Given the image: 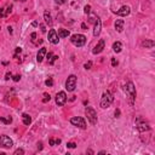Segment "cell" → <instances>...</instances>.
Listing matches in <instances>:
<instances>
[{
    "mask_svg": "<svg viewBox=\"0 0 155 155\" xmlns=\"http://www.w3.org/2000/svg\"><path fill=\"white\" fill-rule=\"evenodd\" d=\"M124 91L126 92V95L128 96L130 103L133 104V102H135V100H136V87H135V85H133V83L128 81V83L124 86Z\"/></svg>",
    "mask_w": 155,
    "mask_h": 155,
    "instance_id": "cell-1",
    "label": "cell"
},
{
    "mask_svg": "<svg viewBox=\"0 0 155 155\" xmlns=\"http://www.w3.org/2000/svg\"><path fill=\"white\" fill-rule=\"evenodd\" d=\"M114 101V97L111 96V93L109 91H105L102 96V100H101V107L105 109V108H109Z\"/></svg>",
    "mask_w": 155,
    "mask_h": 155,
    "instance_id": "cell-2",
    "label": "cell"
},
{
    "mask_svg": "<svg viewBox=\"0 0 155 155\" xmlns=\"http://www.w3.org/2000/svg\"><path fill=\"white\" fill-rule=\"evenodd\" d=\"M85 115L87 116V120L90 121L91 125H96L97 124V113L93 108L91 107H86L85 109Z\"/></svg>",
    "mask_w": 155,
    "mask_h": 155,
    "instance_id": "cell-3",
    "label": "cell"
},
{
    "mask_svg": "<svg viewBox=\"0 0 155 155\" xmlns=\"http://www.w3.org/2000/svg\"><path fill=\"white\" fill-rule=\"evenodd\" d=\"M70 41H72V44H74L75 46L81 47V46H84L85 43H86V36L83 35V34H74V35H72V38H70Z\"/></svg>",
    "mask_w": 155,
    "mask_h": 155,
    "instance_id": "cell-4",
    "label": "cell"
},
{
    "mask_svg": "<svg viewBox=\"0 0 155 155\" xmlns=\"http://www.w3.org/2000/svg\"><path fill=\"white\" fill-rule=\"evenodd\" d=\"M76 87V76L75 75H69L67 81H66V88L69 92H73Z\"/></svg>",
    "mask_w": 155,
    "mask_h": 155,
    "instance_id": "cell-5",
    "label": "cell"
},
{
    "mask_svg": "<svg viewBox=\"0 0 155 155\" xmlns=\"http://www.w3.org/2000/svg\"><path fill=\"white\" fill-rule=\"evenodd\" d=\"M70 124H72V125H74V126H78V127L83 128V130H85V128H86V121H85V119H84V118H80V116L72 118V119H70Z\"/></svg>",
    "mask_w": 155,
    "mask_h": 155,
    "instance_id": "cell-6",
    "label": "cell"
},
{
    "mask_svg": "<svg viewBox=\"0 0 155 155\" xmlns=\"http://www.w3.org/2000/svg\"><path fill=\"white\" fill-rule=\"evenodd\" d=\"M13 145V142H12V139L7 136H0V147L3 148H6V149H10V148Z\"/></svg>",
    "mask_w": 155,
    "mask_h": 155,
    "instance_id": "cell-7",
    "label": "cell"
},
{
    "mask_svg": "<svg viewBox=\"0 0 155 155\" xmlns=\"http://www.w3.org/2000/svg\"><path fill=\"white\" fill-rule=\"evenodd\" d=\"M67 102V95L64 91H61L56 95V103L58 105H63L64 103Z\"/></svg>",
    "mask_w": 155,
    "mask_h": 155,
    "instance_id": "cell-8",
    "label": "cell"
},
{
    "mask_svg": "<svg viewBox=\"0 0 155 155\" xmlns=\"http://www.w3.org/2000/svg\"><path fill=\"white\" fill-rule=\"evenodd\" d=\"M48 41L53 45L58 44L60 39H58V34H57V32L55 29H50V32H48Z\"/></svg>",
    "mask_w": 155,
    "mask_h": 155,
    "instance_id": "cell-9",
    "label": "cell"
},
{
    "mask_svg": "<svg viewBox=\"0 0 155 155\" xmlns=\"http://www.w3.org/2000/svg\"><path fill=\"white\" fill-rule=\"evenodd\" d=\"M130 12H131V9H130V6H127V5H124V6H121V7L116 11V15L118 16H128L130 15Z\"/></svg>",
    "mask_w": 155,
    "mask_h": 155,
    "instance_id": "cell-10",
    "label": "cell"
},
{
    "mask_svg": "<svg viewBox=\"0 0 155 155\" xmlns=\"http://www.w3.org/2000/svg\"><path fill=\"white\" fill-rule=\"evenodd\" d=\"M101 29H102V22H101V18H100V17H96V21H95V29H93V35H95V36H98V35H100Z\"/></svg>",
    "mask_w": 155,
    "mask_h": 155,
    "instance_id": "cell-11",
    "label": "cell"
},
{
    "mask_svg": "<svg viewBox=\"0 0 155 155\" xmlns=\"http://www.w3.org/2000/svg\"><path fill=\"white\" fill-rule=\"evenodd\" d=\"M104 45H105V43H104V40L103 39H101L98 43H97V45L95 46V48H93V55H97V53H101V52L103 51V48H104Z\"/></svg>",
    "mask_w": 155,
    "mask_h": 155,
    "instance_id": "cell-12",
    "label": "cell"
},
{
    "mask_svg": "<svg viewBox=\"0 0 155 155\" xmlns=\"http://www.w3.org/2000/svg\"><path fill=\"white\" fill-rule=\"evenodd\" d=\"M46 53H47V50H46L45 47H41L39 50V52H38V55H36V61H38L39 63H41V62L44 61Z\"/></svg>",
    "mask_w": 155,
    "mask_h": 155,
    "instance_id": "cell-13",
    "label": "cell"
},
{
    "mask_svg": "<svg viewBox=\"0 0 155 155\" xmlns=\"http://www.w3.org/2000/svg\"><path fill=\"white\" fill-rule=\"evenodd\" d=\"M137 130H138L139 132H144V131H149L150 127H149V125L143 123V124H138V125H137Z\"/></svg>",
    "mask_w": 155,
    "mask_h": 155,
    "instance_id": "cell-14",
    "label": "cell"
},
{
    "mask_svg": "<svg viewBox=\"0 0 155 155\" xmlns=\"http://www.w3.org/2000/svg\"><path fill=\"white\" fill-rule=\"evenodd\" d=\"M115 29H116V32H119V33L123 32V29H124V21L123 20H116Z\"/></svg>",
    "mask_w": 155,
    "mask_h": 155,
    "instance_id": "cell-15",
    "label": "cell"
},
{
    "mask_svg": "<svg viewBox=\"0 0 155 155\" xmlns=\"http://www.w3.org/2000/svg\"><path fill=\"white\" fill-rule=\"evenodd\" d=\"M58 38H67V36H69V30L68 29H58Z\"/></svg>",
    "mask_w": 155,
    "mask_h": 155,
    "instance_id": "cell-16",
    "label": "cell"
},
{
    "mask_svg": "<svg viewBox=\"0 0 155 155\" xmlns=\"http://www.w3.org/2000/svg\"><path fill=\"white\" fill-rule=\"evenodd\" d=\"M121 48H123V44H121L120 41H116V43L113 44V50H114V52H116V53H119V52L121 51Z\"/></svg>",
    "mask_w": 155,
    "mask_h": 155,
    "instance_id": "cell-17",
    "label": "cell"
},
{
    "mask_svg": "<svg viewBox=\"0 0 155 155\" xmlns=\"http://www.w3.org/2000/svg\"><path fill=\"white\" fill-rule=\"evenodd\" d=\"M22 119H23V124L24 125H30V123H32V118L28 115V114H23L22 115Z\"/></svg>",
    "mask_w": 155,
    "mask_h": 155,
    "instance_id": "cell-18",
    "label": "cell"
},
{
    "mask_svg": "<svg viewBox=\"0 0 155 155\" xmlns=\"http://www.w3.org/2000/svg\"><path fill=\"white\" fill-rule=\"evenodd\" d=\"M155 45V43L153 41V40H144L143 43H142V46H144V47H153Z\"/></svg>",
    "mask_w": 155,
    "mask_h": 155,
    "instance_id": "cell-19",
    "label": "cell"
},
{
    "mask_svg": "<svg viewBox=\"0 0 155 155\" xmlns=\"http://www.w3.org/2000/svg\"><path fill=\"white\" fill-rule=\"evenodd\" d=\"M44 20H45V22H46L48 26H52V18H51V16H50V13H48L47 11L44 13Z\"/></svg>",
    "mask_w": 155,
    "mask_h": 155,
    "instance_id": "cell-20",
    "label": "cell"
},
{
    "mask_svg": "<svg viewBox=\"0 0 155 155\" xmlns=\"http://www.w3.org/2000/svg\"><path fill=\"white\" fill-rule=\"evenodd\" d=\"M58 144H61V139L60 138H50V145H58Z\"/></svg>",
    "mask_w": 155,
    "mask_h": 155,
    "instance_id": "cell-21",
    "label": "cell"
},
{
    "mask_svg": "<svg viewBox=\"0 0 155 155\" xmlns=\"http://www.w3.org/2000/svg\"><path fill=\"white\" fill-rule=\"evenodd\" d=\"M0 121H1V123H4V124H11L12 123V118H10V116H9V118H4V116H1V118H0Z\"/></svg>",
    "mask_w": 155,
    "mask_h": 155,
    "instance_id": "cell-22",
    "label": "cell"
},
{
    "mask_svg": "<svg viewBox=\"0 0 155 155\" xmlns=\"http://www.w3.org/2000/svg\"><path fill=\"white\" fill-rule=\"evenodd\" d=\"M45 84H46V86H52V85H53V80H52L51 78H48V79L45 81Z\"/></svg>",
    "mask_w": 155,
    "mask_h": 155,
    "instance_id": "cell-23",
    "label": "cell"
},
{
    "mask_svg": "<svg viewBox=\"0 0 155 155\" xmlns=\"http://www.w3.org/2000/svg\"><path fill=\"white\" fill-rule=\"evenodd\" d=\"M57 58H58V57H57V56H52L51 58H50V60H48V64H53V63H55V61L57 60Z\"/></svg>",
    "mask_w": 155,
    "mask_h": 155,
    "instance_id": "cell-24",
    "label": "cell"
},
{
    "mask_svg": "<svg viewBox=\"0 0 155 155\" xmlns=\"http://www.w3.org/2000/svg\"><path fill=\"white\" fill-rule=\"evenodd\" d=\"M44 100H43V102H44V103H46V102H48V101L51 100V97H50V95H47V93H45L44 95Z\"/></svg>",
    "mask_w": 155,
    "mask_h": 155,
    "instance_id": "cell-25",
    "label": "cell"
},
{
    "mask_svg": "<svg viewBox=\"0 0 155 155\" xmlns=\"http://www.w3.org/2000/svg\"><path fill=\"white\" fill-rule=\"evenodd\" d=\"M84 12H85V13H90V12H91V6H90V5H86L85 9H84Z\"/></svg>",
    "mask_w": 155,
    "mask_h": 155,
    "instance_id": "cell-26",
    "label": "cell"
},
{
    "mask_svg": "<svg viewBox=\"0 0 155 155\" xmlns=\"http://www.w3.org/2000/svg\"><path fill=\"white\" fill-rule=\"evenodd\" d=\"M92 67V62L91 61H88L87 63H85V69H91Z\"/></svg>",
    "mask_w": 155,
    "mask_h": 155,
    "instance_id": "cell-27",
    "label": "cell"
},
{
    "mask_svg": "<svg viewBox=\"0 0 155 155\" xmlns=\"http://www.w3.org/2000/svg\"><path fill=\"white\" fill-rule=\"evenodd\" d=\"M6 16V10L5 9H0V17H5Z\"/></svg>",
    "mask_w": 155,
    "mask_h": 155,
    "instance_id": "cell-28",
    "label": "cell"
},
{
    "mask_svg": "<svg viewBox=\"0 0 155 155\" xmlns=\"http://www.w3.org/2000/svg\"><path fill=\"white\" fill-rule=\"evenodd\" d=\"M67 147H68V148H70V149H74V148L76 147V144L74 143V142H70V143H68V144H67Z\"/></svg>",
    "mask_w": 155,
    "mask_h": 155,
    "instance_id": "cell-29",
    "label": "cell"
},
{
    "mask_svg": "<svg viewBox=\"0 0 155 155\" xmlns=\"http://www.w3.org/2000/svg\"><path fill=\"white\" fill-rule=\"evenodd\" d=\"M111 66H113V67H116V66H118V61H116L115 58H111Z\"/></svg>",
    "mask_w": 155,
    "mask_h": 155,
    "instance_id": "cell-30",
    "label": "cell"
},
{
    "mask_svg": "<svg viewBox=\"0 0 155 155\" xmlns=\"http://www.w3.org/2000/svg\"><path fill=\"white\" fill-rule=\"evenodd\" d=\"M18 154H24V150L23 149H17V150L15 151V155H18Z\"/></svg>",
    "mask_w": 155,
    "mask_h": 155,
    "instance_id": "cell-31",
    "label": "cell"
},
{
    "mask_svg": "<svg viewBox=\"0 0 155 155\" xmlns=\"http://www.w3.org/2000/svg\"><path fill=\"white\" fill-rule=\"evenodd\" d=\"M10 78H12V74H11V72H7L6 73V75H5V79L10 80Z\"/></svg>",
    "mask_w": 155,
    "mask_h": 155,
    "instance_id": "cell-32",
    "label": "cell"
},
{
    "mask_svg": "<svg viewBox=\"0 0 155 155\" xmlns=\"http://www.w3.org/2000/svg\"><path fill=\"white\" fill-rule=\"evenodd\" d=\"M55 1H56V3H57L58 5H63L64 3L67 1V0H55Z\"/></svg>",
    "mask_w": 155,
    "mask_h": 155,
    "instance_id": "cell-33",
    "label": "cell"
},
{
    "mask_svg": "<svg viewBox=\"0 0 155 155\" xmlns=\"http://www.w3.org/2000/svg\"><path fill=\"white\" fill-rule=\"evenodd\" d=\"M20 79H21V75H20V74H17V75L13 76V81H20Z\"/></svg>",
    "mask_w": 155,
    "mask_h": 155,
    "instance_id": "cell-34",
    "label": "cell"
},
{
    "mask_svg": "<svg viewBox=\"0 0 155 155\" xmlns=\"http://www.w3.org/2000/svg\"><path fill=\"white\" fill-rule=\"evenodd\" d=\"M11 9H12V5H9V6H7V9H6V15H9V13H10V12L12 11Z\"/></svg>",
    "mask_w": 155,
    "mask_h": 155,
    "instance_id": "cell-35",
    "label": "cell"
},
{
    "mask_svg": "<svg viewBox=\"0 0 155 155\" xmlns=\"http://www.w3.org/2000/svg\"><path fill=\"white\" fill-rule=\"evenodd\" d=\"M40 29H41V32H43V33L46 32V29H45V26H44V24H40Z\"/></svg>",
    "mask_w": 155,
    "mask_h": 155,
    "instance_id": "cell-36",
    "label": "cell"
},
{
    "mask_svg": "<svg viewBox=\"0 0 155 155\" xmlns=\"http://www.w3.org/2000/svg\"><path fill=\"white\" fill-rule=\"evenodd\" d=\"M30 38H32V41H34V40H35V38H36V34H35V33H32Z\"/></svg>",
    "mask_w": 155,
    "mask_h": 155,
    "instance_id": "cell-37",
    "label": "cell"
},
{
    "mask_svg": "<svg viewBox=\"0 0 155 155\" xmlns=\"http://www.w3.org/2000/svg\"><path fill=\"white\" fill-rule=\"evenodd\" d=\"M119 115H120V110H119V109H116V110H115V116H116V118H119Z\"/></svg>",
    "mask_w": 155,
    "mask_h": 155,
    "instance_id": "cell-38",
    "label": "cell"
},
{
    "mask_svg": "<svg viewBox=\"0 0 155 155\" xmlns=\"http://www.w3.org/2000/svg\"><path fill=\"white\" fill-rule=\"evenodd\" d=\"M22 52V48L21 47H16V53H21Z\"/></svg>",
    "mask_w": 155,
    "mask_h": 155,
    "instance_id": "cell-39",
    "label": "cell"
},
{
    "mask_svg": "<svg viewBox=\"0 0 155 155\" xmlns=\"http://www.w3.org/2000/svg\"><path fill=\"white\" fill-rule=\"evenodd\" d=\"M81 28H83L84 30H87V29H86V28H87V27H86V24H85V23H83V24H81Z\"/></svg>",
    "mask_w": 155,
    "mask_h": 155,
    "instance_id": "cell-40",
    "label": "cell"
},
{
    "mask_svg": "<svg viewBox=\"0 0 155 155\" xmlns=\"http://www.w3.org/2000/svg\"><path fill=\"white\" fill-rule=\"evenodd\" d=\"M32 26H33V27H38V22H33Z\"/></svg>",
    "mask_w": 155,
    "mask_h": 155,
    "instance_id": "cell-41",
    "label": "cell"
},
{
    "mask_svg": "<svg viewBox=\"0 0 155 155\" xmlns=\"http://www.w3.org/2000/svg\"><path fill=\"white\" fill-rule=\"evenodd\" d=\"M7 29H9V33H12V28L11 27H9Z\"/></svg>",
    "mask_w": 155,
    "mask_h": 155,
    "instance_id": "cell-42",
    "label": "cell"
},
{
    "mask_svg": "<svg viewBox=\"0 0 155 155\" xmlns=\"http://www.w3.org/2000/svg\"><path fill=\"white\" fill-rule=\"evenodd\" d=\"M21 1H22V3H24V1H27V0H21Z\"/></svg>",
    "mask_w": 155,
    "mask_h": 155,
    "instance_id": "cell-43",
    "label": "cell"
}]
</instances>
